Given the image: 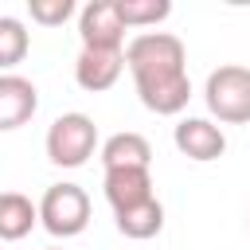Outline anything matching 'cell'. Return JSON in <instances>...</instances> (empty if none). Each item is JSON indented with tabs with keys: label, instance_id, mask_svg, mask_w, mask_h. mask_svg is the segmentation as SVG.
I'll use <instances>...</instances> for the list:
<instances>
[{
	"label": "cell",
	"instance_id": "6da1fadb",
	"mask_svg": "<svg viewBox=\"0 0 250 250\" xmlns=\"http://www.w3.org/2000/svg\"><path fill=\"white\" fill-rule=\"evenodd\" d=\"M125 66L137 82V98L148 113L176 117L191 98L188 51L172 31H141L125 43Z\"/></svg>",
	"mask_w": 250,
	"mask_h": 250
},
{
	"label": "cell",
	"instance_id": "8fae6325",
	"mask_svg": "<svg viewBox=\"0 0 250 250\" xmlns=\"http://www.w3.org/2000/svg\"><path fill=\"white\" fill-rule=\"evenodd\" d=\"M102 164L105 172L109 168H148L152 164V145L141 137V133H113L105 145H102Z\"/></svg>",
	"mask_w": 250,
	"mask_h": 250
},
{
	"label": "cell",
	"instance_id": "7c38bea8",
	"mask_svg": "<svg viewBox=\"0 0 250 250\" xmlns=\"http://www.w3.org/2000/svg\"><path fill=\"white\" fill-rule=\"evenodd\" d=\"M113 223H117V230H121L125 238H133V242L156 238L160 227H164V203L152 195V199H145V203H137V207H129V211H117Z\"/></svg>",
	"mask_w": 250,
	"mask_h": 250
},
{
	"label": "cell",
	"instance_id": "277c9868",
	"mask_svg": "<svg viewBox=\"0 0 250 250\" xmlns=\"http://www.w3.org/2000/svg\"><path fill=\"white\" fill-rule=\"evenodd\" d=\"M39 223L55 238H74L90 227V195L78 184H51L39 199Z\"/></svg>",
	"mask_w": 250,
	"mask_h": 250
},
{
	"label": "cell",
	"instance_id": "30bf717a",
	"mask_svg": "<svg viewBox=\"0 0 250 250\" xmlns=\"http://www.w3.org/2000/svg\"><path fill=\"white\" fill-rule=\"evenodd\" d=\"M39 223V203L23 191H0V242H20Z\"/></svg>",
	"mask_w": 250,
	"mask_h": 250
},
{
	"label": "cell",
	"instance_id": "52a82bcc",
	"mask_svg": "<svg viewBox=\"0 0 250 250\" xmlns=\"http://www.w3.org/2000/svg\"><path fill=\"white\" fill-rule=\"evenodd\" d=\"M39 109V90L23 74H0V133L20 129L35 117Z\"/></svg>",
	"mask_w": 250,
	"mask_h": 250
},
{
	"label": "cell",
	"instance_id": "9a60e30c",
	"mask_svg": "<svg viewBox=\"0 0 250 250\" xmlns=\"http://www.w3.org/2000/svg\"><path fill=\"white\" fill-rule=\"evenodd\" d=\"M27 12L43 27H59L74 16V0H27Z\"/></svg>",
	"mask_w": 250,
	"mask_h": 250
},
{
	"label": "cell",
	"instance_id": "5b68a950",
	"mask_svg": "<svg viewBox=\"0 0 250 250\" xmlns=\"http://www.w3.org/2000/svg\"><path fill=\"white\" fill-rule=\"evenodd\" d=\"M125 20L117 12V0H90L82 12H78V35H82V47H94V51H121L125 47Z\"/></svg>",
	"mask_w": 250,
	"mask_h": 250
},
{
	"label": "cell",
	"instance_id": "7a4b0ae2",
	"mask_svg": "<svg viewBox=\"0 0 250 250\" xmlns=\"http://www.w3.org/2000/svg\"><path fill=\"white\" fill-rule=\"evenodd\" d=\"M43 148H47L51 164H59V168H82L94 156V148H98V125H94V117L78 113V109L74 113H59L51 121V129H47Z\"/></svg>",
	"mask_w": 250,
	"mask_h": 250
},
{
	"label": "cell",
	"instance_id": "9c48e42d",
	"mask_svg": "<svg viewBox=\"0 0 250 250\" xmlns=\"http://www.w3.org/2000/svg\"><path fill=\"white\" fill-rule=\"evenodd\" d=\"M102 188H105V203L113 207V215L129 211V207H137V203H145V199L156 195L148 168H109L105 180H102Z\"/></svg>",
	"mask_w": 250,
	"mask_h": 250
},
{
	"label": "cell",
	"instance_id": "8992f818",
	"mask_svg": "<svg viewBox=\"0 0 250 250\" xmlns=\"http://www.w3.org/2000/svg\"><path fill=\"white\" fill-rule=\"evenodd\" d=\"M172 145L195 160V164H207V160H219L227 152V133L211 121V117H180L176 129H172Z\"/></svg>",
	"mask_w": 250,
	"mask_h": 250
},
{
	"label": "cell",
	"instance_id": "3957f363",
	"mask_svg": "<svg viewBox=\"0 0 250 250\" xmlns=\"http://www.w3.org/2000/svg\"><path fill=\"white\" fill-rule=\"evenodd\" d=\"M203 102L223 125H250V66L227 62L207 74Z\"/></svg>",
	"mask_w": 250,
	"mask_h": 250
},
{
	"label": "cell",
	"instance_id": "ba28073f",
	"mask_svg": "<svg viewBox=\"0 0 250 250\" xmlns=\"http://www.w3.org/2000/svg\"><path fill=\"white\" fill-rule=\"evenodd\" d=\"M125 70V51H94V47H82L78 59H74V82L90 94H102L109 86H117Z\"/></svg>",
	"mask_w": 250,
	"mask_h": 250
},
{
	"label": "cell",
	"instance_id": "5bb4252c",
	"mask_svg": "<svg viewBox=\"0 0 250 250\" xmlns=\"http://www.w3.org/2000/svg\"><path fill=\"white\" fill-rule=\"evenodd\" d=\"M117 12L125 27H156L160 20L172 16V4L168 0H117Z\"/></svg>",
	"mask_w": 250,
	"mask_h": 250
},
{
	"label": "cell",
	"instance_id": "4fadbf2b",
	"mask_svg": "<svg viewBox=\"0 0 250 250\" xmlns=\"http://www.w3.org/2000/svg\"><path fill=\"white\" fill-rule=\"evenodd\" d=\"M27 47H31V35L23 27V20L16 16H0V70H12L27 59Z\"/></svg>",
	"mask_w": 250,
	"mask_h": 250
}]
</instances>
